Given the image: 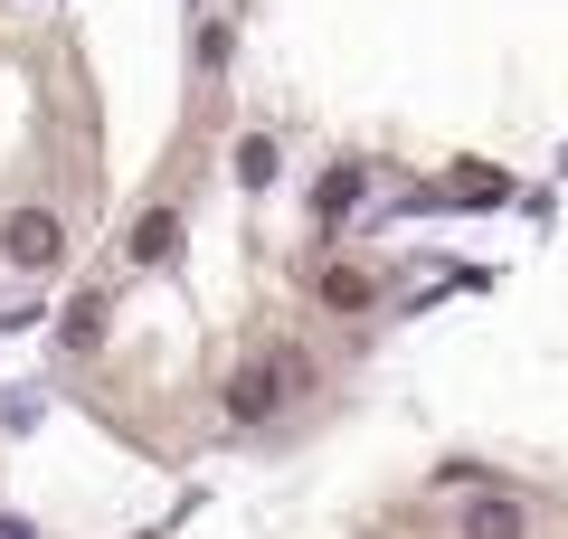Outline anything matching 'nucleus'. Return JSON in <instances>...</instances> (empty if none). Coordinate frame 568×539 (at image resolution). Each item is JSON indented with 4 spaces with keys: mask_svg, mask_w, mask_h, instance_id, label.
Returning a JSON list of instances; mask_svg holds the SVG:
<instances>
[{
    "mask_svg": "<svg viewBox=\"0 0 568 539\" xmlns=\"http://www.w3.org/2000/svg\"><path fill=\"white\" fill-rule=\"evenodd\" d=\"M342 539H568V482L511 474V464H436L426 482L388 492Z\"/></svg>",
    "mask_w": 568,
    "mask_h": 539,
    "instance_id": "nucleus-2",
    "label": "nucleus"
},
{
    "mask_svg": "<svg viewBox=\"0 0 568 539\" xmlns=\"http://www.w3.org/2000/svg\"><path fill=\"white\" fill-rule=\"evenodd\" d=\"M104 209V123L48 10L0 0V303L58 284Z\"/></svg>",
    "mask_w": 568,
    "mask_h": 539,
    "instance_id": "nucleus-1",
    "label": "nucleus"
}]
</instances>
